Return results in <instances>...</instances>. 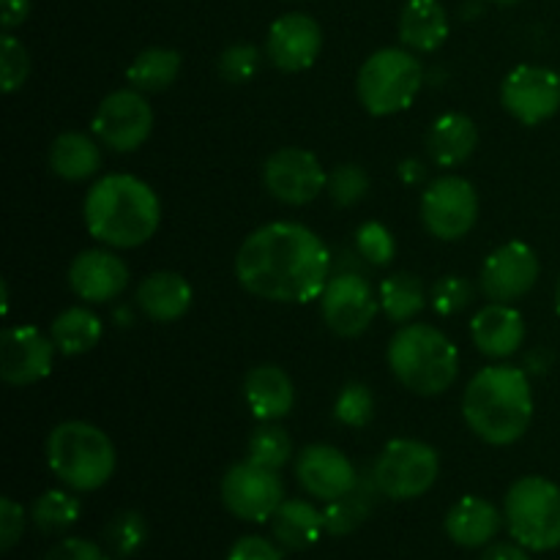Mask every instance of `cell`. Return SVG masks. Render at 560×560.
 <instances>
[{
	"label": "cell",
	"instance_id": "c3c4849f",
	"mask_svg": "<svg viewBox=\"0 0 560 560\" xmlns=\"http://www.w3.org/2000/svg\"><path fill=\"white\" fill-rule=\"evenodd\" d=\"M492 3H498V5H514V3H520V0H492Z\"/></svg>",
	"mask_w": 560,
	"mask_h": 560
},
{
	"label": "cell",
	"instance_id": "ee69618b",
	"mask_svg": "<svg viewBox=\"0 0 560 560\" xmlns=\"http://www.w3.org/2000/svg\"><path fill=\"white\" fill-rule=\"evenodd\" d=\"M31 14V0H0V22H3V31H14Z\"/></svg>",
	"mask_w": 560,
	"mask_h": 560
},
{
	"label": "cell",
	"instance_id": "9c48e42d",
	"mask_svg": "<svg viewBox=\"0 0 560 560\" xmlns=\"http://www.w3.org/2000/svg\"><path fill=\"white\" fill-rule=\"evenodd\" d=\"M222 503L246 523H266L284 503V485L277 470L246 463L233 465L222 479Z\"/></svg>",
	"mask_w": 560,
	"mask_h": 560
},
{
	"label": "cell",
	"instance_id": "5b68a950",
	"mask_svg": "<svg viewBox=\"0 0 560 560\" xmlns=\"http://www.w3.org/2000/svg\"><path fill=\"white\" fill-rule=\"evenodd\" d=\"M49 470L77 492H93L115 474V446L88 421H63L47 438Z\"/></svg>",
	"mask_w": 560,
	"mask_h": 560
},
{
	"label": "cell",
	"instance_id": "8fae6325",
	"mask_svg": "<svg viewBox=\"0 0 560 560\" xmlns=\"http://www.w3.org/2000/svg\"><path fill=\"white\" fill-rule=\"evenodd\" d=\"M151 131L153 107L137 88L109 93L93 115V135L118 153L137 151Z\"/></svg>",
	"mask_w": 560,
	"mask_h": 560
},
{
	"label": "cell",
	"instance_id": "44dd1931",
	"mask_svg": "<svg viewBox=\"0 0 560 560\" xmlns=\"http://www.w3.org/2000/svg\"><path fill=\"white\" fill-rule=\"evenodd\" d=\"M501 523L503 520L495 503L479 495H465L448 509L446 534L454 545L474 550V547L490 545L501 530Z\"/></svg>",
	"mask_w": 560,
	"mask_h": 560
},
{
	"label": "cell",
	"instance_id": "681fc988",
	"mask_svg": "<svg viewBox=\"0 0 560 560\" xmlns=\"http://www.w3.org/2000/svg\"><path fill=\"white\" fill-rule=\"evenodd\" d=\"M3 299H9V288H5V282H3ZM9 310V304H3V312Z\"/></svg>",
	"mask_w": 560,
	"mask_h": 560
},
{
	"label": "cell",
	"instance_id": "74e56055",
	"mask_svg": "<svg viewBox=\"0 0 560 560\" xmlns=\"http://www.w3.org/2000/svg\"><path fill=\"white\" fill-rule=\"evenodd\" d=\"M366 189H370V175L359 164H339L328 178V191L337 206H355Z\"/></svg>",
	"mask_w": 560,
	"mask_h": 560
},
{
	"label": "cell",
	"instance_id": "f1b7e54d",
	"mask_svg": "<svg viewBox=\"0 0 560 560\" xmlns=\"http://www.w3.org/2000/svg\"><path fill=\"white\" fill-rule=\"evenodd\" d=\"M178 71H180V55L175 52V49L151 47L131 60L126 77H129L131 88H137V91L159 93L164 91V88L173 85Z\"/></svg>",
	"mask_w": 560,
	"mask_h": 560
},
{
	"label": "cell",
	"instance_id": "7402d4cb",
	"mask_svg": "<svg viewBox=\"0 0 560 560\" xmlns=\"http://www.w3.org/2000/svg\"><path fill=\"white\" fill-rule=\"evenodd\" d=\"M244 397L255 419L277 421L293 410V381L273 364L255 366L244 381Z\"/></svg>",
	"mask_w": 560,
	"mask_h": 560
},
{
	"label": "cell",
	"instance_id": "6da1fadb",
	"mask_svg": "<svg viewBox=\"0 0 560 560\" xmlns=\"http://www.w3.org/2000/svg\"><path fill=\"white\" fill-rule=\"evenodd\" d=\"M328 249L299 222H271L246 235L235 255V277L252 295L279 304L320 299L328 284Z\"/></svg>",
	"mask_w": 560,
	"mask_h": 560
},
{
	"label": "cell",
	"instance_id": "7c38bea8",
	"mask_svg": "<svg viewBox=\"0 0 560 560\" xmlns=\"http://www.w3.org/2000/svg\"><path fill=\"white\" fill-rule=\"evenodd\" d=\"M262 184L284 206H306L328 186V175L315 153L304 148H279L262 164Z\"/></svg>",
	"mask_w": 560,
	"mask_h": 560
},
{
	"label": "cell",
	"instance_id": "e0dca14e",
	"mask_svg": "<svg viewBox=\"0 0 560 560\" xmlns=\"http://www.w3.org/2000/svg\"><path fill=\"white\" fill-rule=\"evenodd\" d=\"M323 49V31L312 16L293 11L279 16L266 38V55L279 71H304Z\"/></svg>",
	"mask_w": 560,
	"mask_h": 560
},
{
	"label": "cell",
	"instance_id": "cb8c5ba5",
	"mask_svg": "<svg viewBox=\"0 0 560 560\" xmlns=\"http://www.w3.org/2000/svg\"><path fill=\"white\" fill-rule=\"evenodd\" d=\"M399 38L416 52H435L448 38V16L441 0H408L399 16Z\"/></svg>",
	"mask_w": 560,
	"mask_h": 560
},
{
	"label": "cell",
	"instance_id": "9a60e30c",
	"mask_svg": "<svg viewBox=\"0 0 560 560\" xmlns=\"http://www.w3.org/2000/svg\"><path fill=\"white\" fill-rule=\"evenodd\" d=\"M539 279V257L523 241L498 246L481 268V290L495 304H512L530 293Z\"/></svg>",
	"mask_w": 560,
	"mask_h": 560
},
{
	"label": "cell",
	"instance_id": "d6986e66",
	"mask_svg": "<svg viewBox=\"0 0 560 560\" xmlns=\"http://www.w3.org/2000/svg\"><path fill=\"white\" fill-rule=\"evenodd\" d=\"M69 284L88 304H104L124 293L129 284V268L113 252L88 249L71 260Z\"/></svg>",
	"mask_w": 560,
	"mask_h": 560
},
{
	"label": "cell",
	"instance_id": "60d3db41",
	"mask_svg": "<svg viewBox=\"0 0 560 560\" xmlns=\"http://www.w3.org/2000/svg\"><path fill=\"white\" fill-rule=\"evenodd\" d=\"M22 530H25V512L16 501L3 498L0 501V550L9 552L20 541Z\"/></svg>",
	"mask_w": 560,
	"mask_h": 560
},
{
	"label": "cell",
	"instance_id": "836d02e7",
	"mask_svg": "<svg viewBox=\"0 0 560 560\" xmlns=\"http://www.w3.org/2000/svg\"><path fill=\"white\" fill-rule=\"evenodd\" d=\"M370 509H372L370 495L355 487L353 492H348V495H342V498H337V501L328 503L326 512H323V517H326V530L331 536L353 534V530L366 520Z\"/></svg>",
	"mask_w": 560,
	"mask_h": 560
},
{
	"label": "cell",
	"instance_id": "ba28073f",
	"mask_svg": "<svg viewBox=\"0 0 560 560\" xmlns=\"http://www.w3.org/2000/svg\"><path fill=\"white\" fill-rule=\"evenodd\" d=\"M441 474V457L432 446L410 438L386 443L377 457L372 479L381 495L394 501H413L432 490Z\"/></svg>",
	"mask_w": 560,
	"mask_h": 560
},
{
	"label": "cell",
	"instance_id": "1f68e13d",
	"mask_svg": "<svg viewBox=\"0 0 560 560\" xmlns=\"http://www.w3.org/2000/svg\"><path fill=\"white\" fill-rule=\"evenodd\" d=\"M148 539V523L140 512H120L104 528V550L113 558H131Z\"/></svg>",
	"mask_w": 560,
	"mask_h": 560
},
{
	"label": "cell",
	"instance_id": "ac0fdd59",
	"mask_svg": "<svg viewBox=\"0 0 560 560\" xmlns=\"http://www.w3.org/2000/svg\"><path fill=\"white\" fill-rule=\"evenodd\" d=\"M295 476L312 498H320L326 503L337 501L359 487L353 463L339 448L326 446V443H315L301 452L299 463H295Z\"/></svg>",
	"mask_w": 560,
	"mask_h": 560
},
{
	"label": "cell",
	"instance_id": "4316f807",
	"mask_svg": "<svg viewBox=\"0 0 560 560\" xmlns=\"http://www.w3.org/2000/svg\"><path fill=\"white\" fill-rule=\"evenodd\" d=\"M49 167L63 180H88L102 167V151L82 131H66L49 148Z\"/></svg>",
	"mask_w": 560,
	"mask_h": 560
},
{
	"label": "cell",
	"instance_id": "4dcf8cb0",
	"mask_svg": "<svg viewBox=\"0 0 560 560\" xmlns=\"http://www.w3.org/2000/svg\"><path fill=\"white\" fill-rule=\"evenodd\" d=\"M80 514V501L63 490L44 492V495L36 498V503H33L31 509L33 525H36L42 534H60V530H69L71 525H77Z\"/></svg>",
	"mask_w": 560,
	"mask_h": 560
},
{
	"label": "cell",
	"instance_id": "f35d334b",
	"mask_svg": "<svg viewBox=\"0 0 560 560\" xmlns=\"http://www.w3.org/2000/svg\"><path fill=\"white\" fill-rule=\"evenodd\" d=\"M355 249L372 266H386V262H392L397 244H394V235L381 222H366L355 233Z\"/></svg>",
	"mask_w": 560,
	"mask_h": 560
},
{
	"label": "cell",
	"instance_id": "d6a6232c",
	"mask_svg": "<svg viewBox=\"0 0 560 560\" xmlns=\"http://www.w3.org/2000/svg\"><path fill=\"white\" fill-rule=\"evenodd\" d=\"M290 454H293V443H290V438L284 435V430H279V427L266 424V421H262V424L252 432L249 438L252 463L262 465V468L279 470L284 463H288Z\"/></svg>",
	"mask_w": 560,
	"mask_h": 560
},
{
	"label": "cell",
	"instance_id": "4fadbf2b",
	"mask_svg": "<svg viewBox=\"0 0 560 560\" xmlns=\"http://www.w3.org/2000/svg\"><path fill=\"white\" fill-rule=\"evenodd\" d=\"M501 102L520 124H545L560 109V74L545 66H517L503 80Z\"/></svg>",
	"mask_w": 560,
	"mask_h": 560
},
{
	"label": "cell",
	"instance_id": "ab89813d",
	"mask_svg": "<svg viewBox=\"0 0 560 560\" xmlns=\"http://www.w3.org/2000/svg\"><path fill=\"white\" fill-rule=\"evenodd\" d=\"M470 299H474V288L463 277H443L432 288V310L438 315H457L470 304Z\"/></svg>",
	"mask_w": 560,
	"mask_h": 560
},
{
	"label": "cell",
	"instance_id": "d590c367",
	"mask_svg": "<svg viewBox=\"0 0 560 560\" xmlns=\"http://www.w3.org/2000/svg\"><path fill=\"white\" fill-rule=\"evenodd\" d=\"M0 74H3V91L14 93L25 85L27 74H31V58L27 49L22 47L20 38L5 33L0 38Z\"/></svg>",
	"mask_w": 560,
	"mask_h": 560
},
{
	"label": "cell",
	"instance_id": "b9f144b4",
	"mask_svg": "<svg viewBox=\"0 0 560 560\" xmlns=\"http://www.w3.org/2000/svg\"><path fill=\"white\" fill-rule=\"evenodd\" d=\"M44 560H109V556L96 541L63 539L44 556Z\"/></svg>",
	"mask_w": 560,
	"mask_h": 560
},
{
	"label": "cell",
	"instance_id": "3957f363",
	"mask_svg": "<svg viewBox=\"0 0 560 560\" xmlns=\"http://www.w3.org/2000/svg\"><path fill=\"white\" fill-rule=\"evenodd\" d=\"M463 416L470 430L490 446H509L534 421V394L520 366H487L468 383Z\"/></svg>",
	"mask_w": 560,
	"mask_h": 560
},
{
	"label": "cell",
	"instance_id": "8992f818",
	"mask_svg": "<svg viewBox=\"0 0 560 560\" xmlns=\"http://www.w3.org/2000/svg\"><path fill=\"white\" fill-rule=\"evenodd\" d=\"M503 517L520 547L534 552L558 550L560 487L545 476H523L506 492Z\"/></svg>",
	"mask_w": 560,
	"mask_h": 560
},
{
	"label": "cell",
	"instance_id": "f546056e",
	"mask_svg": "<svg viewBox=\"0 0 560 560\" xmlns=\"http://www.w3.org/2000/svg\"><path fill=\"white\" fill-rule=\"evenodd\" d=\"M381 306L388 320L410 323L427 306L424 284L413 273H392L381 284Z\"/></svg>",
	"mask_w": 560,
	"mask_h": 560
},
{
	"label": "cell",
	"instance_id": "8d00e7d4",
	"mask_svg": "<svg viewBox=\"0 0 560 560\" xmlns=\"http://www.w3.org/2000/svg\"><path fill=\"white\" fill-rule=\"evenodd\" d=\"M260 69V49L255 44H233L219 55V74L233 85L249 82Z\"/></svg>",
	"mask_w": 560,
	"mask_h": 560
},
{
	"label": "cell",
	"instance_id": "f6af8a7d",
	"mask_svg": "<svg viewBox=\"0 0 560 560\" xmlns=\"http://www.w3.org/2000/svg\"><path fill=\"white\" fill-rule=\"evenodd\" d=\"M481 560H530V558H528V552H525V547L498 545V547H492V550H487Z\"/></svg>",
	"mask_w": 560,
	"mask_h": 560
},
{
	"label": "cell",
	"instance_id": "7dc6e473",
	"mask_svg": "<svg viewBox=\"0 0 560 560\" xmlns=\"http://www.w3.org/2000/svg\"><path fill=\"white\" fill-rule=\"evenodd\" d=\"M556 310H558V315H560V279H558V288H556Z\"/></svg>",
	"mask_w": 560,
	"mask_h": 560
},
{
	"label": "cell",
	"instance_id": "603a6c76",
	"mask_svg": "<svg viewBox=\"0 0 560 560\" xmlns=\"http://www.w3.org/2000/svg\"><path fill=\"white\" fill-rule=\"evenodd\" d=\"M191 284L175 271H156L137 288V306L156 323H173L189 312Z\"/></svg>",
	"mask_w": 560,
	"mask_h": 560
},
{
	"label": "cell",
	"instance_id": "52a82bcc",
	"mask_svg": "<svg viewBox=\"0 0 560 560\" xmlns=\"http://www.w3.org/2000/svg\"><path fill=\"white\" fill-rule=\"evenodd\" d=\"M421 82H424V71L419 60L408 49L386 47L364 60L355 91L366 113L386 118V115L402 113L416 102Z\"/></svg>",
	"mask_w": 560,
	"mask_h": 560
},
{
	"label": "cell",
	"instance_id": "277c9868",
	"mask_svg": "<svg viewBox=\"0 0 560 560\" xmlns=\"http://www.w3.org/2000/svg\"><path fill=\"white\" fill-rule=\"evenodd\" d=\"M388 366L405 388L421 397H435L457 381L459 350L443 331L416 323L394 334L388 342Z\"/></svg>",
	"mask_w": 560,
	"mask_h": 560
},
{
	"label": "cell",
	"instance_id": "e575fe53",
	"mask_svg": "<svg viewBox=\"0 0 560 560\" xmlns=\"http://www.w3.org/2000/svg\"><path fill=\"white\" fill-rule=\"evenodd\" d=\"M334 416L345 427H366L375 416V399L364 383H348L334 405Z\"/></svg>",
	"mask_w": 560,
	"mask_h": 560
},
{
	"label": "cell",
	"instance_id": "30bf717a",
	"mask_svg": "<svg viewBox=\"0 0 560 560\" xmlns=\"http://www.w3.org/2000/svg\"><path fill=\"white\" fill-rule=\"evenodd\" d=\"M479 217V195L459 175H446L430 184L421 197V222L435 238L457 241L474 230Z\"/></svg>",
	"mask_w": 560,
	"mask_h": 560
},
{
	"label": "cell",
	"instance_id": "7bdbcfd3",
	"mask_svg": "<svg viewBox=\"0 0 560 560\" xmlns=\"http://www.w3.org/2000/svg\"><path fill=\"white\" fill-rule=\"evenodd\" d=\"M228 560H282V552L262 536H244L230 547Z\"/></svg>",
	"mask_w": 560,
	"mask_h": 560
},
{
	"label": "cell",
	"instance_id": "7a4b0ae2",
	"mask_svg": "<svg viewBox=\"0 0 560 560\" xmlns=\"http://www.w3.org/2000/svg\"><path fill=\"white\" fill-rule=\"evenodd\" d=\"M162 222L159 197L135 175H104L85 197L88 233L113 249H135L153 238Z\"/></svg>",
	"mask_w": 560,
	"mask_h": 560
},
{
	"label": "cell",
	"instance_id": "2e32d148",
	"mask_svg": "<svg viewBox=\"0 0 560 560\" xmlns=\"http://www.w3.org/2000/svg\"><path fill=\"white\" fill-rule=\"evenodd\" d=\"M55 342L33 326H14L0 334V377L9 386H31L52 370Z\"/></svg>",
	"mask_w": 560,
	"mask_h": 560
},
{
	"label": "cell",
	"instance_id": "5bb4252c",
	"mask_svg": "<svg viewBox=\"0 0 560 560\" xmlns=\"http://www.w3.org/2000/svg\"><path fill=\"white\" fill-rule=\"evenodd\" d=\"M320 312L326 326L339 337H359L377 315V301L370 282L359 273H339L328 279L320 295Z\"/></svg>",
	"mask_w": 560,
	"mask_h": 560
},
{
	"label": "cell",
	"instance_id": "ffe728a7",
	"mask_svg": "<svg viewBox=\"0 0 560 560\" xmlns=\"http://www.w3.org/2000/svg\"><path fill=\"white\" fill-rule=\"evenodd\" d=\"M470 337H474L476 348L490 359H506V355L517 353L520 345L525 339V320L514 306L495 304L479 312L470 323Z\"/></svg>",
	"mask_w": 560,
	"mask_h": 560
},
{
	"label": "cell",
	"instance_id": "484cf974",
	"mask_svg": "<svg viewBox=\"0 0 560 560\" xmlns=\"http://www.w3.org/2000/svg\"><path fill=\"white\" fill-rule=\"evenodd\" d=\"M273 536L284 550H306L320 541L326 517L306 501H284L271 517Z\"/></svg>",
	"mask_w": 560,
	"mask_h": 560
},
{
	"label": "cell",
	"instance_id": "83f0119b",
	"mask_svg": "<svg viewBox=\"0 0 560 560\" xmlns=\"http://www.w3.org/2000/svg\"><path fill=\"white\" fill-rule=\"evenodd\" d=\"M102 331L104 328L98 315H93L88 306H71V310L60 312L52 320L49 339H52L55 348L63 355H80L96 348L98 339H102Z\"/></svg>",
	"mask_w": 560,
	"mask_h": 560
},
{
	"label": "cell",
	"instance_id": "d4e9b609",
	"mask_svg": "<svg viewBox=\"0 0 560 560\" xmlns=\"http://www.w3.org/2000/svg\"><path fill=\"white\" fill-rule=\"evenodd\" d=\"M479 145V129L474 120L463 113H446L432 124L427 148H430L432 162L441 167H457Z\"/></svg>",
	"mask_w": 560,
	"mask_h": 560
},
{
	"label": "cell",
	"instance_id": "bcb514c9",
	"mask_svg": "<svg viewBox=\"0 0 560 560\" xmlns=\"http://www.w3.org/2000/svg\"><path fill=\"white\" fill-rule=\"evenodd\" d=\"M421 175H424V167H421L419 162H405V164H402V178L408 180V184H413V180H419Z\"/></svg>",
	"mask_w": 560,
	"mask_h": 560
}]
</instances>
